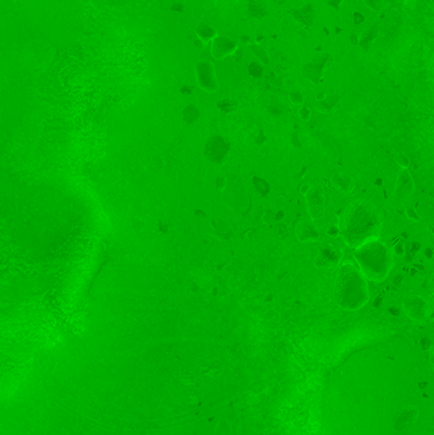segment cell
I'll return each instance as SVG.
<instances>
[{
    "mask_svg": "<svg viewBox=\"0 0 434 435\" xmlns=\"http://www.w3.org/2000/svg\"><path fill=\"white\" fill-rule=\"evenodd\" d=\"M338 102H339V97L338 95H325V98L316 101V110L318 112H322V114H331L336 108V106H338Z\"/></svg>",
    "mask_w": 434,
    "mask_h": 435,
    "instance_id": "18",
    "label": "cell"
},
{
    "mask_svg": "<svg viewBox=\"0 0 434 435\" xmlns=\"http://www.w3.org/2000/svg\"><path fill=\"white\" fill-rule=\"evenodd\" d=\"M269 14L268 6L262 0H248L247 3V16L249 18L261 21Z\"/></svg>",
    "mask_w": 434,
    "mask_h": 435,
    "instance_id": "15",
    "label": "cell"
},
{
    "mask_svg": "<svg viewBox=\"0 0 434 435\" xmlns=\"http://www.w3.org/2000/svg\"><path fill=\"white\" fill-rule=\"evenodd\" d=\"M290 14L293 16L294 21H296L299 26H302L303 28H306V30H310V28L313 27L316 13H314V8L311 3H307L302 6H298V8H296L294 10H292Z\"/></svg>",
    "mask_w": 434,
    "mask_h": 435,
    "instance_id": "13",
    "label": "cell"
},
{
    "mask_svg": "<svg viewBox=\"0 0 434 435\" xmlns=\"http://www.w3.org/2000/svg\"><path fill=\"white\" fill-rule=\"evenodd\" d=\"M395 162L400 166L401 169H409L410 167V158L405 152L400 151L395 154Z\"/></svg>",
    "mask_w": 434,
    "mask_h": 435,
    "instance_id": "20",
    "label": "cell"
},
{
    "mask_svg": "<svg viewBox=\"0 0 434 435\" xmlns=\"http://www.w3.org/2000/svg\"><path fill=\"white\" fill-rule=\"evenodd\" d=\"M330 181H331L334 188L342 195H350L357 188V181H355L354 176L350 175L349 172L342 171V169H335L331 173Z\"/></svg>",
    "mask_w": 434,
    "mask_h": 435,
    "instance_id": "10",
    "label": "cell"
},
{
    "mask_svg": "<svg viewBox=\"0 0 434 435\" xmlns=\"http://www.w3.org/2000/svg\"><path fill=\"white\" fill-rule=\"evenodd\" d=\"M237 46L236 41L224 36H217L212 41V54L218 60H223L228 56L233 55L234 52L237 51Z\"/></svg>",
    "mask_w": 434,
    "mask_h": 435,
    "instance_id": "12",
    "label": "cell"
},
{
    "mask_svg": "<svg viewBox=\"0 0 434 435\" xmlns=\"http://www.w3.org/2000/svg\"><path fill=\"white\" fill-rule=\"evenodd\" d=\"M248 73H249V75H252L253 78H260V77H262V66H261V64H259V62H251V64L248 65Z\"/></svg>",
    "mask_w": 434,
    "mask_h": 435,
    "instance_id": "23",
    "label": "cell"
},
{
    "mask_svg": "<svg viewBox=\"0 0 434 435\" xmlns=\"http://www.w3.org/2000/svg\"><path fill=\"white\" fill-rule=\"evenodd\" d=\"M310 187H311V185H308V184H305V185H302V186H301V193H302V195H306V193H307V191L310 190Z\"/></svg>",
    "mask_w": 434,
    "mask_h": 435,
    "instance_id": "31",
    "label": "cell"
},
{
    "mask_svg": "<svg viewBox=\"0 0 434 435\" xmlns=\"http://www.w3.org/2000/svg\"><path fill=\"white\" fill-rule=\"evenodd\" d=\"M307 212L311 220H316L322 217L326 206V193L325 188L320 185H311L310 190L305 195Z\"/></svg>",
    "mask_w": 434,
    "mask_h": 435,
    "instance_id": "5",
    "label": "cell"
},
{
    "mask_svg": "<svg viewBox=\"0 0 434 435\" xmlns=\"http://www.w3.org/2000/svg\"><path fill=\"white\" fill-rule=\"evenodd\" d=\"M311 115H312V111L311 108L308 107L307 104H302L298 110V116L299 119L302 120V121H308V120L311 119Z\"/></svg>",
    "mask_w": 434,
    "mask_h": 435,
    "instance_id": "24",
    "label": "cell"
},
{
    "mask_svg": "<svg viewBox=\"0 0 434 435\" xmlns=\"http://www.w3.org/2000/svg\"><path fill=\"white\" fill-rule=\"evenodd\" d=\"M241 42L244 43V45H247V46L252 45V43H251V38H249L248 36H246V34H245V36H241Z\"/></svg>",
    "mask_w": 434,
    "mask_h": 435,
    "instance_id": "30",
    "label": "cell"
},
{
    "mask_svg": "<svg viewBox=\"0 0 434 435\" xmlns=\"http://www.w3.org/2000/svg\"><path fill=\"white\" fill-rule=\"evenodd\" d=\"M391 252L392 254H394V257H403V256H405V253H406V249H405V245H403V241H397V242L392 246Z\"/></svg>",
    "mask_w": 434,
    "mask_h": 435,
    "instance_id": "21",
    "label": "cell"
},
{
    "mask_svg": "<svg viewBox=\"0 0 434 435\" xmlns=\"http://www.w3.org/2000/svg\"><path fill=\"white\" fill-rule=\"evenodd\" d=\"M333 62L334 58H331L327 54H322V55L314 58L313 60H311L303 66V74L310 82L314 84H320L323 80L325 73L333 65Z\"/></svg>",
    "mask_w": 434,
    "mask_h": 435,
    "instance_id": "6",
    "label": "cell"
},
{
    "mask_svg": "<svg viewBox=\"0 0 434 435\" xmlns=\"http://www.w3.org/2000/svg\"><path fill=\"white\" fill-rule=\"evenodd\" d=\"M363 1L371 10H374V12H379L383 6V0H363Z\"/></svg>",
    "mask_w": 434,
    "mask_h": 435,
    "instance_id": "26",
    "label": "cell"
},
{
    "mask_svg": "<svg viewBox=\"0 0 434 435\" xmlns=\"http://www.w3.org/2000/svg\"><path fill=\"white\" fill-rule=\"evenodd\" d=\"M195 33H196V38L200 40L201 42L205 45V43L212 42L217 36H218V32L214 27L209 25H205V23H200L195 27Z\"/></svg>",
    "mask_w": 434,
    "mask_h": 435,
    "instance_id": "16",
    "label": "cell"
},
{
    "mask_svg": "<svg viewBox=\"0 0 434 435\" xmlns=\"http://www.w3.org/2000/svg\"><path fill=\"white\" fill-rule=\"evenodd\" d=\"M334 299L345 311H358L370 302L368 280L354 261L342 260L338 266Z\"/></svg>",
    "mask_w": 434,
    "mask_h": 435,
    "instance_id": "2",
    "label": "cell"
},
{
    "mask_svg": "<svg viewBox=\"0 0 434 435\" xmlns=\"http://www.w3.org/2000/svg\"><path fill=\"white\" fill-rule=\"evenodd\" d=\"M354 260L367 280L379 282L386 280L394 267V254L386 243L378 239L354 249Z\"/></svg>",
    "mask_w": 434,
    "mask_h": 435,
    "instance_id": "3",
    "label": "cell"
},
{
    "mask_svg": "<svg viewBox=\"0 0 434 435\" xmlns=\"http://www.w3.org/2000/svg\"><path fill=\"white\" fill-rule=\"evenodd\" d=\"M172 10L173 12H185V6H184V4H175V5H172Z\"/></svg>",
    "mask_w": 434,
    "mask_h": 435,
    "instance_id": "29",
    "label": "cell"
},
{
    "mask_svg": "<svg viewBox=\"0 0 434 435\" xmlns=\"http://www.w3.org/2000/svg\"><path fill=\"white\" fill-rule=\"evenodd\" d=\"M326 234L330 237H333V238L339 237V227H338V224H336V225H330L326 230Z\"/></svg>",
    "mask_w": 434,
    "mask_h": 435,
    "instance_id": "27",
    "label": "cell"
},
{
    "mask_svg": "<svg viewBox=\"0 0 434 435\" xmlns=\"http://www.w3.org/2000/svg\"><path fill=\"white\" fill-rule=\"evenodd\" d=\"M195 77H196L197 86L208 93H216L219 89L218 79H217L216 67L212 62L201 60L195 65Z\"/></svg>",
    "mask_w": 434,
    "mask_h": 435,
    "instance_id": "4",
    "label": "cell"
},
{
    "mask_svg": "<svg viewBox=\"0 0 434 435\" xmlns=\"http://www.w3.org/2000/svg\"><path fill=\"white\" fill-rule=\"evenodd\" d=\"M289 101L290 103L296 104V106H302L303 102H305V95L299 91H293V92L289 93Z\"/></svg>",
    "mask_w": 434,
    "mask_h": 435,
    "instance_id": "22",
    "label": "cell"
},
{
    "mask_svg": "<svg viewBox=\"0 0 434 435\" xmlns=\"http://www.w3.org/2000/svg\"><path fill=\"white\" fill-rule=\"evenodd\" d=\"M414 191H415V182L413 176L409 169H401L395 182V196L399 201H406L413 196Z\"/></svg>",
    "mask_w": 434,
    "mask_h": 435,
    "instance_id": "9",
    "label": "cell"
},
{
    "mask_svg": "<svg viewBox=\"0 0 434 435\" xmlns=\"http://www.w3.org/2000/svg\"><path fill=\"white\" fill-rule=\"evenodd\" d=\"M418 415H419L418 407L405 408V410L401 411L400 414L396 416V419H395L394 421L395 429H396L397 432H401V430H405L407 429V428H410V426L413 425V424L416 421Z\"/></svg>",
    "mask_w": 434,
    "mask_h": 435,
    "instance_id": "14",
    "label": "cell"
},
{
    "mask_svg": "<svg viewBox=\"0 0 434 435\" xmlns=\"http://www.w3.org/2000/svg\"><path fill=\"white\" fill-rule=\"evenodd\" d=\"M275 3L277 4H284V3H286V1H288V0H274Z\"/></svg>",
    "mask_w": 434,
    "mask_h": 435,
    "instance_id": "33",
    "label": "cell"
},
{
    "mask_svg": "<svg viewBox=\"0 0 434 435\" xmlns=\"http://www.w3.org/2000/svg\"><path fill=\"white\" fill-rule=\"evenodd\" d=\"M342 261V253L339 249L331 245H322L313 261V265L320 270L338 269Z\"/></svg>",
    "mask_w": 434,
    "mask_h": 435,
    "instance_id": "8",
    "label": "cell"
},
{
    "mask_svg": "<svg viewBox=\"0 0 434 435\" xmlns=\"http://www.w3.org/2000/svg\"><path fill=\"white\" fill-rule=\"evenodd\" d=\"M405 215H406V218L409 220L414 221V223L420 221V215H419L418 210H416L415 208H411V206H410V208H406V210H405Z\"/></svg>",
    "mask_w": 434,
    "mask_h": 435,
    "instance_id": "25",
    "label": "cell"
},
{
    "mask_svg": "<svg viewBox=\"0 0 434 435\" xmlns=\"http://www.w3.org/2000/svg\"><path fill=\"white\" fill-rule=\"evenodd\" d=\"M378 26H372V27L367 28L366 31L360 33L359 38H358V45L360 47H363V50H368L372 46V43L376 41V38L378 37Z\"/></svg>",
    "mask_w": 434,
    "mask_h": 435,
    "instance_id": "17",
    "label": "cell"
},
{
    "mask_svg": "<svg viewBox=\"0 0 434 435\" xmlns=\"http://www.w3.org/2000/svg\"><path fill=\"white\" fill-rule=\"evenodd\" d=\"M403 312L413 321L423 322L429 316V306L424 298L419 294H409L403 301Z\"/></svg>",
    "mask_w": 434,
    "mask_h": 435,
    "instance_id": "7",
    "label": "cell"
},
{
    "mask_svg": "<svg viewBox=\"0 0 434 435\" xmlns=\"http://www.w3.org/2000/svg\"><path fill=\"white\" fill-rule=\"evenodd\" d=\"M354 17H355V18H357V19H355V25H359L360 22H362L364 19V17L362 16V14H359V13H355Z\"/></svg>",
    "mask_w": 434,
    "mask_h": 435,
    "instance_id": "32",
    "label": "cell"
},
{
    "mask_svg": "<svg viewBox=\"0 0 434 435\" xmlns=\"http://www.w3.org/2000/svg\"><path fill=\"white\" fill-rule=\"evenodd\" d=\"M296 236L301 242H316L321 239V232L313 220L302 218L296 225Z\"/></svg>",
    "mask_w": 434,
    "mask_h": 435,
    "instance_id": "11",
    "label": "cell"
},
{
    "mask_svg": "<svg viewBox=\"0 0 434 435\" xmlns=\"http://www.w3.org/2000/svg\"><path fill=\"white\" fill-rule=\"evenodd\" d=\"M342 1H344V0H329V1H327V5H329L330 8H333L334 10H340Z\"/></svg>",
    "mask_w": 434,
    "mask_h": 435,
    "instance_id": "28",
    "label": "cell"
},
{
    "mask_svg": "<svg viewBox=\"0 0 434 435\" xmlns=\"http://www.w3.org/2000/svg\"><path fill=\"white\" fill-rule=\"evenodd\" d=\"M249 47H251V51H252L253 55L259 59L262 64L264 65L269 64V55L268 52H266V50L262 49L260 45H249Z\"/></svg>",
    "mask_w": 434,
    "mask_h": 435,
    "instance_id": "19",
    "label": "cell"
},
{
    "mask_svg": "<svg viewBox=\"0 0 434 435\" xmlns=\"http://www.w3.org/2000/svg\"><path fill=\"white\" fill-rule=\"evenodd\" d=\"M383 220L385 215L377 204L367 199L351 200L339 217V237L349 247L357 249L379 238Z\"/></svg>",
    "mask_w": 434,
    "mask_h": 435,
    "instance_id": "1",
    "label": "cell"
}]
</instances>
